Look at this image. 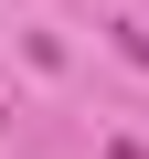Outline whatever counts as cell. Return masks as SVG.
Listing matches in <instances>:
<instances>
[{
  "instance_id": "obj_1",
  "label": "cell",
  "mask_w": 149,
  "mask_h": 159,
  "mask_svg": "<svg viewBox=\"0 0 149 159\" xmlns=\"http://www.w3.org/2000/svg\"><path fill=\"white\" fill-rule=\"evenodd\" d=\"M117 53H128V64H149V32H138V21H117Z\"/></svg>"
},
{
  "instance_id": "obj_2",
  "label": "cell",
  "mask_w": 149,
  "mask_h": 159,
  "mask_svg": "<svg viewBox=\"0 0 149 159\" xmlns=\"http://www.w3.org/2000/svg\"><path fill=\"white\" fill-rule=\"evenodd\" d=\"M107 159H149V138H107Z\"/></svg>"
}]
</instances>
